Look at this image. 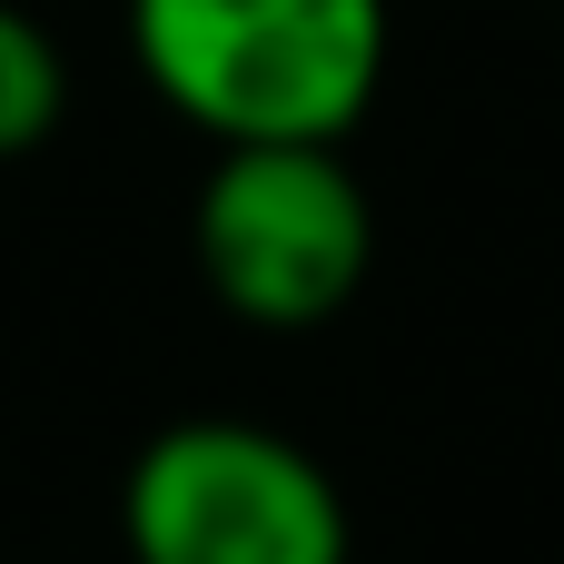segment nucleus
<instances>
[{
    "instance_id": "obj_4",
    "label": "nucleus",
    "mask_w": 564,
    "mask_h": 564,
    "mask_svg": "<svg viewBox=\"0 0 564 564\" xmlns=\"http://www.w3.org/2000/svg\"><path fill=\"white\" fill-rule=\"evenodd\" d=\"M59 109H69V59H59V40H50L20 0H0V169L30 159V149L59 129Z\"/></svg>"
},
{
    "instance_id": "obj_2",
    "label": "nucleus",
    "mask_w": 564,
    "mask_h": 564,
    "mask_svg": "<svg viewBox=\"0 0 564 564\" xmlns=\"http://www.w3.org/2000/svg\"><path fill=\"white\" fill-rule=\"evenodd\" d=\"M188 258L208 297L258 327V337H307L347 317L377 258V208L357 169L317 139H268V149H218L188 208Z\"/></svg>"
},
{
    "instance_id": "obj_3",
    "label": "nucleus",
    "mask_w": 564,
    "mask_h": 564,
    "mask_svg": "<svg viewBox=\"0 0 564 564\" xmlns=\"http://www.w3.org/2000/svg\"><path fill=\"white\" fill-rule=\"evenodd\" d=\"M119 545L129 564H347L357 525L337 476L297 436L248 416H188L129 456Z\"/></svg>"
},
{
    "instance_id": "obj_1",
    "label": "nucleus",
    "mask_w": 564,
    "mask_h": 564,
    "mask_svg": "<svg viewBox=\"0 0 564 564\" xmlns=\"http://www.w3.org/2000/svg\"><path fill=\"white\" fill-rule=\"evenodd\" d=\"M387 40V0H129L149 99L218 149H347V129L377 109Z\"/></svg>"
}]
</instances>
